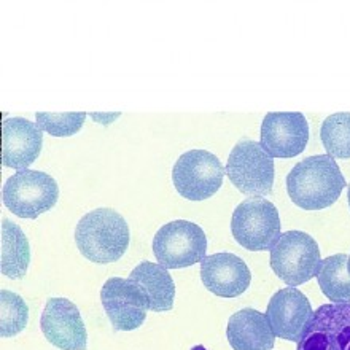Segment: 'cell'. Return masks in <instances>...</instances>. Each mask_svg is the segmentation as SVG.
<instances>
[{"mask_svg":"<svg viewBox=\"0 0 350 350\" xmlns=\"http://www.w3.org/2000/svg\"><path fill=\"white\" fill-rule=\"evenodd\" d=\"M100 301L115 332H134L147 319L148 303L129 279L111 277L102 285Z\"/></svg>","mask_w":350,"mask_h":350,"instance_id":"8fae6325","label":"cell"},{"mask_svg":"<svg viewBox=\"0 0 350 350\" xmlns=\"http://www.w3.org/2000/svg\"><path fill=\"white\" fill-rule=\"evenodd\" d=\"M349 256L344 254L322 260L317 280L320 290L334 304L350 303V274L347 269Z\"/></svg>","mask_w":350,"mask_h":350,"instance_id":"d6986e66","label":"cell"},{"mask_svg":"<svg viewBox=\"0 0 350 350\" xmlns=\"http://www.w3.org/2000/svg\"><path fill=\"white\" fill-rule=\"evenodd\" d=\"M129 280L142 291L153 312H167L174 308L175 284L166 267L142 261L131 271Z\"/></svg>","mask_w":350,"mask_h":350,"instance_id":"e0dca14e","label":"cell"},{"mask_svg":"<svg viewBox=\"0 0 350 350\" xmlns=\"http://www.w3.org/2000/svg\"><path fill=\"white\" fill-rule=\"evenodd\" d=\"M347 198H349V207H350V185H349V194H347Z\"/></svg>","mask_w":350,"mask_h":350,"instance_id":"603a6c76","label":"cell"},{"mask_svg":"<svg viewBox=\"0 0 350 350\" xmlns=\"http://www.w3.org/2000/svg\"><path fill=\"white\" fill-rule=\"evenodd\" d=\"M207 237L202 228L188 220L161 226L153 237V254L166 269H182L206 258Z\"/></svg>","mask_w":350,"mask_h":350,"instance_id":"52a82bcc","label":"cell"},{"mask_svg":"<svg viewBox=\"0 0 350 350\" xmlns=\"http://www.w3.org/2000/svg\"><path fill=\"white\" fill-rule=\"evenodd\" d=\"M43 147L40 126L21 116L7 118L2 123L3 167L23 171L36 163Z\"/></svg>","mask_w":350,"mask_h":350,"instance_id":"9a60e30c","label":"cell"},{"mask_svg":"<svg viewBox=\"0 0 350 350\" xmlns=\"http://www.w3.org/2000/svg\"><path fill=\"white\" fill-rule=\"evenodd\" d=\"M226 338L232 350H274L275 334L266 314L245 308L228 320Z\"/></svg>","mask_w":350,"mask_h":350,"instance_id":"2e32d148","label":"cell"},{"mask_svg":"<svg viewBox=\"0 0 350 350\" xmlns=\"http://www.w3.org/2000/svg\"><path fill=\"white\" fill-rule=\"evenodd\" d=\"M86 113L83 111H67V113H50L37 111L36 120L42 131L53 137H72L83 128Z\"/></svg>","mask_w":350,"mask_h":350,"instance_id":"7402d4cb","label":"cell"},{"mask_svg":"<svg viewBox=\"0 0 350 350\" xmlns=\"http://www.w3.org/2000/svg\"><path fill=\"white\" fill-rule=\"evenodd\" d=\"M296 350H350V303L314 310Z\"/></svg>","mask_w":350,"mask_h":350,"instance_id":"30bf717a","label":"cell"},{"mask_svg":"<svg viewBox=\"0 0 350 350\" xmlns=\"http://www.w3.org/2000/svg\"><path fill=\"white\" fill-rule=\"evenodd\" d=\"M347 269H349V274H350V256H349V261H347Z\"/></svg>","mask_w":350,"mask_h":350,"instance_id":"cb8c5ba5","label":"cell"},{"mask_svg":"<svg viewBox=\"0 0 350 350\" xmlns=\"http://www.w3.org/2000/svg\"><path fill=\"white\" fill-rule=\"evenodd\" d=\"M40 328L46 341L59 350H86L88 347L85 322L70 299H48L42 312Z\"/></svg>","mask_w":350,"mask_h":350,"instance_id":"7c38bea8","label":"cell"},{"mask_svg":"<svg viewBox=\"0 0 350 350\" xmlns=\"http://www.w3.org/2000/svg\"><path fill=\"white\" fill-rule=\"evenodd\" d=\"M322 256L319 244L304 231H286L271 250V269L288 286H299L317 277Z\"/></svg>","mask_w":350,"mask_h":350,"instance_id":"5b68a950","label":"cell"},{"mask_svg":"<svg viewBox=\"0 0 350 350\" xmlns=\"http://www.w3.org/2000/svg\"><path fill=\"white\" fill-rule=\"evenodd\" d=\"M312 314L308 296L296 286H286L277 291L266 309L272 332L277 338L290 342H299Z\"/></svg>","mask_w":350,"mask_h":350,"instance_id":"4fadbf2b","label":"cell"},{"mask_svg":"<svg viewBox=\"0 0 350 350\" xmlns=\"http://www.w3.org/2000/svg\"><path fill=\"white\" fill-rule=\"evenodd\" d=\"M279 211L265 198L242 201L231 218V232L237 244L250 252H271L280 239Z\"/></svg>","mask_w":350,"mask_h":350,"instance_id":"277c9868","label":"cell"},{"mask_svg":"<svg viewBox=\"0 0 350 350\" xmlns=\"http://www.w3.org/2000/svg\"><path fill=\"white\" fill-rule=\"evenodd\" d=\"M201 280L211 293L220 298H236L250 286L252 272L241 256L223 252L201 261Z\"/></svg>","mask_w":350,"mask_h":350,"instance_id":"5bb4252c","label":"cell"},{"mask_svg":"<svg viewBox=\"0 0 350 350\" xmlns=\"http://www.w3.org/2000/svg\"><path fill=\"white\" fill-rule=\"evenodd\" d=\"M346 185L336 159L328 154L306 158L286 175L288 196L295 206L303 211H323L332 207Z\"/></svg>","mask_w":350,"mask_h":350,"instance_id":"6da1fadb","label":"cell"},{"mask_svg":"<svg viewBox=\"0 0 350 350\" xmlns=\"http://www.w3.org/2000/svg\"><path fill=\"white\" fill-rule=\"evenodd\" d=\"M129 241L128 223L113 208H96L77 223L75 244L86 260L97 265L121 260L128 250Z\"/></svg>","mask_w":350,"mask_h":350,"instance_id":"7a4b0ae2","label":"cell"},{"mask_svg":"<svg viewBox=\"0 0 350 350\" xmlns=\"http://www.w3.org/2000/svg\"><path fill=\"white\" fill-rule=\"evenodd\" d=\"M225 175L226 169L215 154L207 150H189L175 163L172 182L182 198L204 201L221 188Z\"/></svg>","mask_w":350,"mask_h":350,"instance_id":"ba28073f","label":"cell"},{"mask_svg":"<svg viewBox=\"0 0 350 350\" xmlns=\"http://www.w3.org/2000/svg\"><path fill=\"white\" fill-rule=\"evenodd\" d=\"M320 139L328 157L338 159L350 158V113L339 111L325 118L320 128Z\"/></svg>","mask_w":350,"mask_h":350,"instance_id":"ffe728a7","label":"cell"},{"mask_svg":"<svg viewBox=\"0 0 350 350\" xmlns=\"http://www.w3.org/2000/svg\"><path fill=\"white\" fill-rule=\"evenodd\" d=\"M31 262V245L21 228L12 220H2L0 236V269L8 279L18 280L26 275Z\"/></svg>","mask_w":350,"mask_h":350,"instance_id":"ac0fdd59","label":"cell"},{"mask_svg":"<svg viewBox=\"0 0 350 350\" xmlns=\"http://www.w3.org/2000/svg\"><path fill=\"white\" fill-rule=\"evenodd\" d=\"M59 199V187L50 174L23 169L7 178L2 188L3 206L19 218L36 220L51 211Z\"/></svg>","mask_w":350,"mask_h":350,"instance_id":"3957f363","label":"cell"},{"mask_svg":"<svg viewBox=\"0 0 350 350\" xmlns=\"http://www.w3.org/2000/svg\"><path fill=\"white\" fill-rule=\"evenodd\" d=\"M29 319L27 304L13 291H0V336L13 338L26 328Z\"/></svg>","mask_w":350,"mask_h":350,"instance_id":"44dd1931","label":"cell"},{"mask_svg":"<svg viewBox=\"0 0 350 350\" xmlns=\"http://www.w3.org/2000/svg\"><path fill=\"white\" fill-rule=\"evenodd\" d=\"M225 169L231 183L245 196L265 198L272 191L275 178L274 159L265 152L260 142H237Z\"/></svg>","mask_w":350,"mask_h":350,"instance_id":"8992f818","label":"cell"},{"mask_svg":"<svg viewBox=\"0 0 350 350\" xmlns=\"http://www.w3.org/2000/svg\"><path fill=\"white\" fill-rule=\"evenodd\" d=\"M260 139L271 158L299 157L309 142V123L301 111H269L261 123Z\"/></svg>","mask_w":350,"mask_h":350,"instance_id":"9c48e42d","label":"cell"}]
</instances>
